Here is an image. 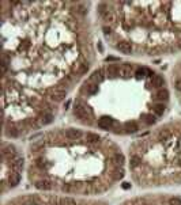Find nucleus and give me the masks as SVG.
<instances>
[{"mask_svg":"<svg viewBox=\"0 0 181 205\" xmlns=\"http://www.w3.org/2000/svg\"><path fill=\"white\" fill-rule=\"evenodd\" d=\"M74 114L76 115V118H79V120L87 118V110H86V107H83V106H81V105L75 106Z\"/></svg>","mask_w":181,"mask_h":205,"instance_id":"1","label":"nucleus"},{"mask_svg":"<svg viewBox=\"0 0 181 205\" xmlns=\"http://www.w3.org/2000/svg\"><path fill=\"white\" fill-rule=\"evenodd\" d=\"M117 49H119L121 53H124V55H131V52H132V46H131V44L129 42H125V41H121L117 45Z\"/></svg>","mask_w":181,"mask_h":205,"instance_id":"2","label":"nucleus"},{"mask_svg":"<svg viewBox=\"0 0 181 205\" xmlns=\"http://www.w3.org/2000/svg\"><path fill=\"white\" fill-rule=\"evenodd\" d=\"M52 182L49 179H41L36 182V187L40 190H51L52 189Z\"/></svg>","mask_w":181,"mask_h":205,"instance_id":"3","label":"nucleus"},{"mask_svg":"<svg viewBox=\"0 0 181 205\" xmlns=\"http://www.w3.org/2000/svg\"><path fill=\"white\" fill-rule=\"evenodd\" d=\"M112 125H113V120L109 118V117H102V118L98 120V126L101 129H109Z\"/></svg>","mask_w":181,"mask_h":205,"instance_id":"4","label":"nucleus"},{"mask_svg":"<svg viewBox=\"0 0 181 205\" xmlns=\"http://www.w3.org/2000/svg\"><path fill=\"white\" fill-rule=\"evenodd\" d=\"M52 101H56V102H60L65 98V91L64 90H55L51 94Z\"/></svg>","mask_w":181,"mask_h":205,"instance_id":"5","label":"nucleus"},{"mask_svg":"<svg viewBox=\"0 0 181 205\" xmlns=\"http://www.w3.org/2000/svg\"><path fill=\"white\" fill-rule=\"evenodd\" d=\"M163 83H165V82H163V77H162L161 75H155L154 74V76L151 77V84L152 86H154L155 88H161V87L163 86Z\"/></svg>","mask_w":181,"mask_h":205,"instance_id":"6","label":"nucleus"},{"mask_svg":"<svg viewBox=\"0 0 181 205\" xmlns=\"http://www.w3.org/2000/svg\"><path fill=\"white\" fill-rule=\"evenodd\" d=\"M65 136L68 139H71V140H76V139L81 137V132L78 131V129H68L65 132Z\"/></svg>","mask_w":181,"mask_h":205,"instance_id":"7","label":"nucleus"},{"mask_svg":"<svg viewBox=\"0 0 181 205\" xmlns=\"http://www.w3.org/2000/svg\"><path fill=\"white\" fill-rule=\"evenodd\" d=\"M125 129H127V132L133 133V132H136L138 129H139V126H138V124H136L135 121H128L125 124Z\"/></svg>","mask_w":181,"mask_h":205,"instance_id":"8","label":"nucleus"},{"mask_svg":"<svg viewBox=\"0 0 181 205\" xmlns=\"http://www.w3.org/2000/svg\"><path fill=\"white\" fill-rule=\"evenodd\" d=\"M21 182V174L19 173H12L10 175V183L12 186H16Z\"/></svg>","mask_w":181,"mask_h":205,"instance_id":"9","label":"nucleus"},{"mask_svg":"<svg viewBox=\"0 0 181 205\" xmlns=\"http://www.w3.org/2000/svg\"><path fill=\"white\" fill-rule=\"evenodd\" d=\"M152 112H154L157 115H162L163 112H165V106L162 105V103H157V105L152 106Z\"/></svg>","mask_w":181,"mask_h":205,"instance_id":"10","label":"nucleus"},{"mask_svg":"<svg viewBox=\"0 0 181 205\" xmlns=\"http://www.w3.org/2000/svg\"><path fill=\"white\" fill-rule=\"evenodd\" d=\"M131 72H132V68H131V65H124V67L120 68V75H123L124 77L131 76Z\"/></svg>","mask_w":181,"mask_h":205,"instance_id":"11","label":"nucleus"},{"mask_svg":"<svg viewBox=\"0 0 181 205\" xmlns=\"http://www.w3.org/2000/svg\"><path fill=\"white\" fill-rule=\"evenodd\" d=\"M106 72H108V75H110V76H117V75L120 74V69L116 67V65H109L108 67V69H106Z\"/></svg>","mask_w":181,"mask_h":205,"instance_id":"12","label":"nucleus"},{"mask_svg":"<svg viewBox=\"0 0 181 205\" xmlns=\"http://www.w3.org/2000/svg\"><path fill=\"white\" fill-rule=\"evenodd\" d=\"M91 79L94 80V82H97V83H101L103 80V75H102V71L101 69H98V71H95L93 74V76H91Z\"/></svg>","mask_w":181,"mask_h":205,"instance_id":"13","label":"nucleus"},{"mask_svg":"<svg viewBox=\"0 0 181 205\" xmlns=\"http://www.w3.org/2000/svg\"><path fill=\"white\" fill-rule=\"evenodd\" d=\"M169 98V93H168V90H159L158 93H157V99H159V101H166Z\"/></svg>","mask_w":181,"mask_h":205,"instance_id":"14","label":"nucleus"},{"mask_svg":"<svg viewBox=\"0 0 181 205\" xmlns=\"http://www.w3.org/2000/svg\"><path fill=\"white\" fill-rule=\"evenodd\" d=\"M59 204L60 205H76L75 200L70 198V197H63V198L59 200Z\"/></svg>","mask_w":181,"mask_h":205,"instance_id":"15","label":"nucleus"},{"mask_svg":"<svg viewBox=\"0 0 181 205\" xmlns=\"http://www.w3.org/2000/svg\"><path fill=\"white\" fill-rule=\"evenodd\" d=\"M146 75H147V69H146V68H138L135 72V76L138 77V79H142V77H144Z\"/></svg>","mask_w":181,"mask_h":205,"instance_id":"16","label":"nucleus"},{"mask_svg":"<svg viewBox=\"0 0 181 205\" xmlns=\"http://www.w3.org/2000/svg\"><path fill=\"white\" fill-rule=\"evenodd\" d=\"M86 139H87L89 143H97L98 140H100V137H98V135H95V133H87V136H86Z\"/></svg>","mask_w":181,"mask_h":205,"instance_id":"17","label":"nucleus"},{"mask_svg":"<svg viewBox=\"0 0 181 205\" xmlns=\"http://www.w3.org/2000/svg\"><path fill=\"white\" fill-rule=\"evenodd\" d=\"M112 177H113V179L119 181V179H121V178L124 177V171L123 170H114L113 174H112Z\"/></svg>","mask_w":181,"mask_h":205,"instance_id":"18","label":"nucleus"},{"mask_svg":"<svg viewBox=\"0 0 181 205\" xmlns=\"http://www.w3.org/2000/svg\"><path fill=\"white\" fill-rule=\"evenodd\" d=\"M12 167H14V169H15V170H21V169H22V167H23V159H21V158H18V159H16L15 162H14V163H12Z\"/></svg>","mask_w":181,"mask_h":205,"instance_id":"19","label":"nucleus"},{"mask_svg":"<svg viewBox=\"0 0 181 205\" xmlns=\"http://www.w3.org/2000/svg\"><path fill=\"white\" fill-rule=\"evenodd\" d=\"M139 164H140V158L138 155L131 158V167H138Z\"/></svg>","mask_w":181,"mask_h":205,"instance_id":"20","label":"nucleus"},{"mask_svg":"<svg viewBox=\"0 0 181 205\" xmlns=\"http://www.w3.org/2000/svg\"><path fill=\"white\" fill-rule=\"evenodd\" d=\"M97 91H98V86L97 84H89L87 86V93L89 94H97Z\"/></svg>","mask_w":181,"mask_h":205,"instance_id":"21","label":"nucleus"},{"mask_svg":"<svg viewBox=\"0 0 181 205\" xmlns=\"http://www.w3.org/2000/svg\"><path fill=\"white\" fill-rule=\"evenodd\" d=\"M144 121H146V124H149V125L154 124V122H155L154 115H151V114H146V115H144Z\"/></svg>","mask_w":181,"mask_h":205,"instance_id":"22","label":"nucleus"},{"mask_svg":"<svg viewBox=\"0 0 181 205\" xmlns=\"http://www.w3.org/2000/svg\"><path fill=\"white\" fill-rule=\"evenodd\" d=\"M7 136H11V137H18V131L15 128H8L7 129Z\"/></svg>","mask_w":181,"mask_h":205,"instance_id":"23","label":"nucleus"},{"mask_svg":"<svg viewBox=\"0 0 181 205\" xmlns=\"http://www.w3.org/2000/svg\"><path fill=\"white\" fill-rule=\"evenodd\" d=\"M169 205H181V198L180 197H171L169 200Z\"/></svg>","mask_w":181,"mask_h":205,"instance_id":"24","label":"nucleus"},{"mask_svg":"<svg viewBox=\"0 0 181 205\" xmlns=\"http://www.w3.org/2000/svg\"><path fill=\"white\" fill-rule=\"evenodd\" d=\"M52 120H53V115H52V114H46V115H44V118H42V124H44V125L51 124Z\"/></svg>","mask_w":181,"mask_h":205,"instance_id":"25","label":"nucleus"},{"mask_svg":"<svg viewBox=\"0 0 181 205\" xmlns=\"http://www.w3.org/2000/svg\"><path fill=\"white\" fill-rule=\"evenodd\" d=\"M103 18H105V20H108V22H112V20L114 19V16H113V14L110 12V11H108L105 15H103Z\"/></svg>","mask_w":181,"mask_h":205,"instance_id":"26","label":"nucleus"},{"mask_svg":"<svg viewBox=\"0 0 181 205\" xmlns=\"http://www.w3.org/2000/svg\"><path fill=\"white\" fill-rule=\"evenodd\" d=\"M114 160H116V163H120V164H121V163L124 162V156H123L121 154H116V155H114Z\"/></svg>","mask_w":181,"mask_h":205,"instance_id":"27","label":"nucleus"},{"mask_svg":"<svg viewBox=\"0 0 181 205\" xmlns=\"http://www.w3.org/2000/svg\"><path fill=\"white\" fill-rule=\"evenodd\" d=\"M37 166L41 167V169H44V167H46V164L44 163V160H42V159H38V160H37Z\"/></svg>","mask_w":181,"mask_h":205,"instance_id":"28","label":"nucleus"},{"mask_svg":"<svg viewBox=\"0 0 181 205\" xmlns=\"http://www.w3.org/2000/svg\"><path fill=\"white\" fill-rule=\"evenodd\" d=\"M176 88H177L178 91H181V79H178L177 82H176Z\"/></svg>","mask_w":181,"mask_h":205,"instance_id":"29","label":"nucleus"},{"mask_svg":"<svg viewBox=\"0 0 181 205\" xmlns=\"http://www.w3.org/2000/svg\"><path fill=\"white\" fill-rule=\"evenodd\" d=\"M161 137H163V139L169 137V132H161Z\"/></svg>","mask_w":181,"mask_h":205,"instance_id":"30","label":"nucleus"},{"mask_svg":"<svg viewBox=\"0 0 181 205\" xmlns=\"http://www.w3.org/2000/svg\"><path fill=\"white\" fill-rule=\"evenodd\" d=\"M129 187H131V185H129L128 182H124L123 183V189H129Z\"/></svg>","mask_w":181,"mask_h":205,"instance_id":"31","label":"nucleus"},{"mask_svg":"<svg viewBox=\"0 0 181 205\" xmlns=\"http://www.w3.org/2000/svg\"><path fill=\"white\" fill-rule=\"evenodd\" d=\"M103 31H105V34H110V29H108V27H103Z\"/></svg>","mask_w":181,"mask_h":205,"instance_id":"32","label":"nucleus"}]
</instances>
